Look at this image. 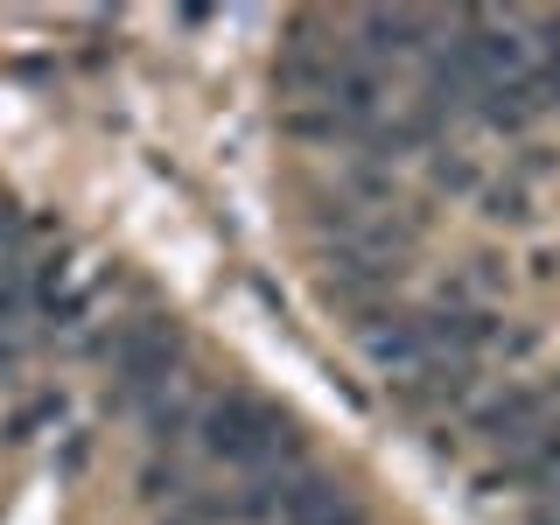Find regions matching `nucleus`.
Instances as JSON below:
<instances>
[{"label":"nucleus","mask_w":560,"mask_h":525,"mask_svg":"<svg viewBox=\"0 0 560 525\" xmlns=\"http://www.w3.org/2000/svg\"><path fill=\"white\" fill-rule=\"evenodd\" d=\"M547 113V98H539V84H483L477 92V127H490V133H512V140H525L533 133V119Z\"/></svg>","instance_id":"nucleus-5"},{"label":"nucleus","mask_w":560,"mask_h":525,"mask_svg":"<svg viewBox=\"0 0 560 525\" xmlns=\"http://www.w3.org/2000/svg\"><path fill=\"white\" fill-rule=\"evenodd\" d=\"M43 420H63V393H43V399H28V407L8 420V442H28V434L43 428Z\"/></svg>","instance_id":"nucleus-10"},{"label":"nucleus","mask_w":560,"mask_h":525,"mask_svg":"<svg viewBox=\"0 0 560 525\" xmlns=\"http://www.w3.org/2000/svg\"><path fill=\"white\" fill-rule=\"evenodd\" d=\"M210 407V393L197 385V372H175L162 393L148 399L133 420H140V442H148V455H183V442L197 434V420Z\"/></svg>","instance_id":"nucleus-4"},{"label":"nucleus","mask_w":560,"mask_h":525,"mask_svg":"<svg viewBox=\"0 0 560 525\" xmlns=\"http://www.w3.org/2000/svg\"><path fill=\"white\" fill-rule=\"evenodd\" d=\"M477 210H483V224H512V232H525V224L539 218L533 189L512 183V175H504V183H483V189H477Z\"/></svg>","instance_id":"nucleus-7"},{"label":"nucleus","mask_w":560,"mask_h":525,"mask_svg":"<svg viewBox=\"0 0 560 525\" xmlns=\"http://www.w3.org/2000/svg\"><path fill=\"white\" fill-rule=\"evenodd\" d=\"M358 350H364V364H372L385 385H399V378H413L420 364H434L428 329H420V308H385V315H372V323H358Z\"/></svg>","instance_id":"nucleus-3"},{"label":"nucleus","mask_w":560,"mask_h":525,"mask_svg":"<svg viewBox=\"0 0 560 525\" xmlns=\"http://www.w3.org/2000/svg\"><path fill=\"white\" fill-rule=\"evenodd\" d=\"M280 127H288L294 140H315V148H350V127H343L337 113H329V105H294Z\"/></svg>","instance_id":"nucleus-9"},{"label":"nucleus","mask_w":560,"mask_h":525,"mask_svg":"<svg viewBox=\"0 0 560 525\" xmlns=\"http://www.w3.org/2000/svg\"><path fill=\"white\" fill-rule=\"evenodd\" d=\"M553 168H560V154H553V148H539V140H518V162H512V183H525V189H533L539 175H553Z\"/></svg>","instance_id":"nucleus-11"},{"label":"nucleus","mask_w":560,"mask_h":525,"mask_svg":"<svg viewBox=\"0 0 560 525\" xmlns=\"http://www.w3.org/2000/svg\"><path fill=\"white\" fill-rule=\"evenodd\" d=\"M350 57L358 63H407V57H428L434 49V35L448 28V14H413V8H364V14H350Z\"/></svg>","instance_id":"nucleus-2"},{"label":"nucleus","mask_w":560,"mask_h":525,"mask_svg":"<svg viewBox=\"0 0 560 525\" xmlns=\"http://www.w3.org/2000/svg\"><path fill=\"white\" fill-rule=\"evenodd\" d=\"M197 455L203 463H218V469H232V477H245V469H259V463H273L280 448H302V434L288 428V413L267 407L259 393H218L203 407L197 420Z\"/></svg>","instance_id":"nucleus-1"},{"label":"nucleus","mask_w":560,"mask_h":525,"mask_svg":"<svg viewBox=\"0 0 560 525\" xmlns=\"http://www.w3.org/2000/svg\"><path fill=\"white\" fill-rule=\"evenodd\" d=\"M428 183L442 189V197H477V189H483V168L469 162L463 148H448V140H442V148L428 154Z\"/></svg>","instance_id":"nucleus-8"},{"label":"nucleus","mask_w":560,"mask_h":525,"mask_svg":"<svg viewBox=\"0 0 560 525\" xmlns=\"http://www.w3.org/2000/svg\"><path fill=\"white\" fill-rule=\"evenodd\" d=\"M133 490H140V504H148V512H168V504H183L189 490H197V469H189L183 455H148V463H140V477H133Z\"/></svg>","instance_id":"nucleus-6"},{"label":"nucleus","mask_w":560,"mask_h":525,"mask_svg":"<svg viewBox=\"0 0 560 525\" xmlns=\"http://www.w3.org/2000/svg\"><path fill=\"white\" fill-rule=\"evenodd\" d=\"M302 525H372V512H364L358 498H329L315 518H302Z\"/></svg>","instance_id":"nucleus-12"}]
</instances>
